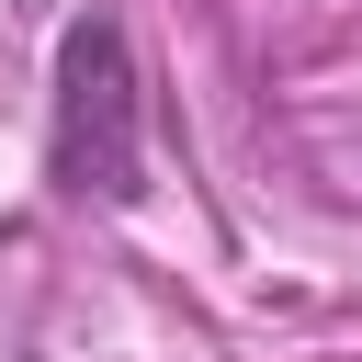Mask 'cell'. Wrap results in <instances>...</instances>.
I'll return each mask as SVG.
<instances>
[{
  "instance_id": "6da1fadb",
  "label": "cell",
  "mask_w": 362,
  "mask_h": 362,
  "mask_svg": "<svg viewBox=\"0 0 362 362\" xmlns=\"http://www.w3.org/2000/svg\"><path fill=\"white\" fill-rule=\"evenodd\" d=\"M45 158L79 204H136L147 192V79L113 11H79L57 34V102H45Z\"/></svg>"
}]
</instances>
